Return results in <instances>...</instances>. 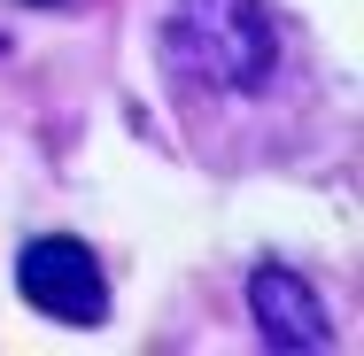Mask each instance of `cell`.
I'll use <instances>...</instances> for the list:
<instances>
[{"instance_id": "1", "label": "cell", "mask_w": 364, "mask_h": 356, "mask_svg": "<svg viewBox=\"0 0 364 356\" xmlns=\"http://www.w3.org/2000/svg\"><path fill=\"white\" fill-rule=\"evenodd\" d=\"M272 55H279V31L264 0H171L163 16V63L194 85L248 93L272 77Z\"/></svg>"}, {"instance_id": "2", "label": "cell", "mask_w": 364, "mask_h": 356, "mask_svg": "<svg viewBox=\"0 0 364 356\" xmlns=\"http://www.w3.org/2000/svg\"><path fill=\"white\" fill-rule=\"evenodd\" d=\"M16 286H23V302H31L39 318L77 325V333L109 318V271H101V256H93L85 240H70V232L31 240L23 264H16Z\"/></svg>"}, {"instance_id": "4", "label": "cell", "mask_w": 364, "mask_h": 356, "mask_svg": "<svg viewBox=\"0 0 364 356\" xmlns=\"http://www.w3.org/2000/svg\"><path fill=\"white\" fill-rule=\"evenodd\" d=\"M23 8H55V0H23Z\"/></svg>"}, {"instance_id": "3", "label": "cell", "mask_w": 364, "mask_h": 356, "mask_svg": "<svg viewBox=\"0 0 364 356\" xmlns=\"http://www.w3.org/2000/svg\"><path fill=\"white\" fill-rule=\"evenodd\" d=\"M248 302H256V325H264V341L272 349H333V325H326V302H318V286L287 271V264H264L256 279H248Z\"/></svg>"}]
</instances>
